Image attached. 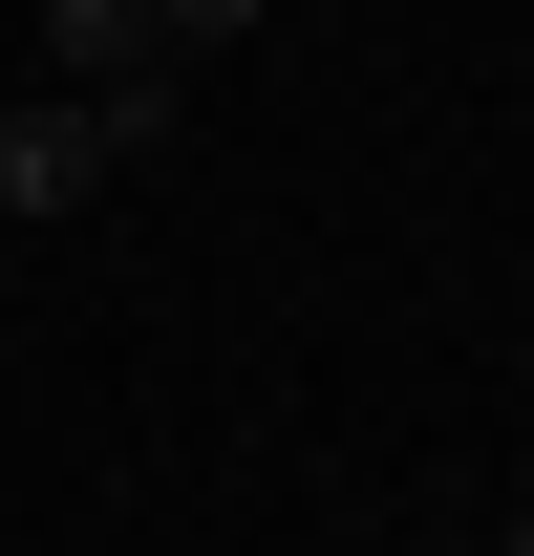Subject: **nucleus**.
Listing matches in <instances>:
<instances>
[{"instance_id": "obj_1", "label": "nucleus", "mask_w": 534, "mask_h": 556, "mask_svg": "<svg viewBox=\"0 0 534 556\" xmlns=\"http://www.w3.org/2000/svg\"><path fill=\"white\" fill-rule=\"evenodd\" d=\"M107 193V129H86V86L65 108H0V214H86Z\"/></svg>"}, {"instance_id": "obj_5", "label": "nucleus", "mask_w": 534, "mask_h": 556, "mask_svg": "<svg viewBox=\"0 0 534 556\" xmlns=\"http://www.w3.org/2000/svg\"><path fill=\"white\" fill-rule=\"evenodd\" d=\"M406 556H470V535H406Z\"/></svg>"}, {"instance_id": "obj_4", "label": "nucleus", "mask_w": 534, "mask_h": 556, "mask_svg": "<svg viewBox=\"0 0 534 556\" xmlns=\"http://www.w3.org/2000/svg\"><path fill=\"white\" fill-rule=\"evenodd\" d=\"M470 556H534V514H513V535H470Z\"/></svg>"}, {"instance_id": "obj_2", "label": "nucleus", "mask_w": 534, "mask_h": 556, "mask_svg": "<svg viewBox=\"0 0 534 556\" xmlns=\"http://www.w3.org/2000/svg\"><path fill=\"white\" fill-rule=\"evenodd\" d=\"M43 65H65V86H129V65H171V22H150V0H43Z\"/></svg>"}, {"instance_id": "obj_3", "label": "nucleus", "mask_w": 534, "mask_h": 556, "mask_svg": "<svg viewBox=\"0 0 534 556\" xmlns=\"http://www.w3.org/2000/svg\"><path fill=\"white\" fill-rule=\"evenodd\" d=\"M150 22H171V65H214V43H257L278 0H150Z\"/></svg>"}]
</instances>
